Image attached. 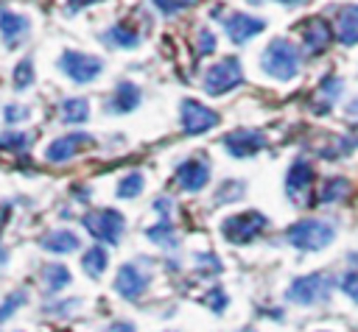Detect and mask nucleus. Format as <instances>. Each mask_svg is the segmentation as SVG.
<instances>
[{
	"mask_svg": "<svg viewBox=\"0 0 358 332\" xmlns=\"http://www.w3.org/2000/svg\"><path fill=\"white\" fill-rule=\"evenodd\" d=\"M31 31V22L25 14H17V11H0V33L6 39L8 47H17L20 39Z\"/></svg>",
	"mask_w": 358,
	"mask_h": 332,
	"instance_id": "17",
	"label": "nucleus"
},
{
	"mask_svg": "<svg viewBox=\"0 0 358 332\" xmlns=\"http://www.w3.org/2000/svg\"><path fill=\"white\" fill-rule=\"evenodd\" d=\"M106 265H109V251H106L101 243L90 246V248L84 251V257H81V268H84V273L92 276V279H98V276L106 271Z\"/></svg>",
	"mask_w": 358,
	"mask_h": 332,
	"instance_id": "22",
	"label": "nucleus"
},
{
	"mask_svg": "<svg viewBox=\"0 0 358 332\" xmlns=\"http://www.w3.org/2000/svg\"><path fill=\"white\" fill-rule=\"evenodd\" d=\"M243 84V64L238 56H227L215 64H210L204 70V78H201V86L207 95L218 98V95H227L229 89L241 86Z\"/></svg>",
	"mask_w": 358,
	"mask_h": 332,
	"instance_id": "3",
	"label": "nucleus"
},
{
	"mask_svg": "<svg viewBox=\"0 0 358 332\" xmlns=\"http://www.w3.org/2000/svg\"><path fill=\"white\" fill-rule=\"evenodd\" d=\"M179 120H182V128L185 134H204L210 131L213 126H218L221 114L210 106H204L201 100H193V98H185L179 103Z\"/></svg>",
	"mask_w": 358,
	"mask_h": 332,
	"instance_id": "8",
	"label": "nucleus"
},
{
	"mask_svg": "<svg viewBox=\"0 0 358 332\" xmlns=\"http://www.w3.org/2000/svg\"><path fill=\"white\" fill-rule=\"evenodd\" d=\"M39 282L48 293H59L70 285V271L64 262H45L42 271H39Z\"/></svg>",
	"mask_w": 358,
	"mask_h": 332,
	"instance_id": "21",
	"label": "nucleus"
},
{
	"mask_svg": "<svg viewBox=\"0 0 358 332\" xmlns=\"http://www.w3.org/2000/svg\"><path fill=\"white\" fill-rule=\"evenodd\" d=\"M204 304H210V310H215V312H224V307H227V293H224L218 285H213V287L207 290V296H204Z\"/></svg>",
	"mask_w": 358,
	"mask_h": 332,
	"instance_id": "30",
	"label": "nucleus"
},
{
	"mask_svg": "<svg viewBox=\"0 0 358 332\" xmlns=\"http://www.w3.org/2000/svg\"><path fill=\"white\" fill-rule=\"evenodd\" d=\"M39 246L45 251H50V254H70V251H76L81 246V240L70 229H53V232H45L39 237Z\"/></svg>",
	"mask_w": 358,
	"mask_h": 332,
	"instance_id": "18",
	"label": "nucleus"
},
{
	"mask_svg": "<svg viewBox=\"0 0 358 332\" xmlns=\"http://www.w3.org/2000/svg\"><path fill=\"white\" fill-rule=\"evenodd\" d=\"M92 3H101V0H67V8H70V11H78V8H87V6H92Z\"/></svg>",
	"mask_w": 358,
	"mask_h": 332,
	"instance_id": "38",
	"label": "nucleus"
},
{
	"mask_svg": "<svg viewBox=\"0 0 358 332\" xmlns=\"http://www.w3.org/2000/svg\"><path fill=\"white\" fill-rule=\"evenodd\" d=\"M322 92H327V95H338V92H341V81H338L336 75L322 78Z\"/></svg>",
	"mask_w": 358,
	"mask_h": 332,
	"instance_id": "36",
	"label": "nucleus"
},
{
	"mask_svg": "<svg viewBox=\"0 0 358 332\" xmlns=\"http://www.w3.org/2000/svg\"><path fill=\"white\" fill-rule=\"evenodd\" d=\"M59 114L70 126L87 123V117H90V100L87 98H64L62 106H59Z\"/></svg>",
	"mask_w": 358,
	"mask_h": 332,
	"instance_id": "23",
	"label": "nucleus"
},
{
	"mask_svg": "<svg viewBox=\"0 0 358 332\" xmlns=\"http://www.w3.org/2000/svg\"><path fill=\"white\" fill-rule=\"evenodd\" d=\"M199 39H196V50L204 56V53H213L215 50V33L210 31V28H199V33H196Z\"/></svg>",
	"mask_w": 358,
	"mask_h": 332,
	"instance_id": "31",
	"label": "nucleus"
},
{
	"mask_svg": "<svg viewBox=\"0 0 358 332\" xmlns=\"http://www.w3.org/2000/svg\"><path fill=\"white\" fill-rule=\"evenodd\" d=\"M28 134H22V131H17V128H8V131H3L0 134V151H25L28 148Z\"/></svg>",
	"mask_w": 358,
	"mask_h": 332,
	"instance_id": "29",
	"label": "nucleus"
},
{
	"mask_svg": "<svg viewBox=\"0 0 358 332\" xmlns=\"http://www.w3.org/2000/svg\"><path fill=\"white\" fill-rule=\"evenodd\" d=\"M140 98H143V92H140V86H137L134 81H117L115 92H112L109 100H106V109H109L112 114L134 112V109L140 106Z\"/></svg>",
	"mask_w": 358,
	"mask_h": 332,
	"instance_id": "15",
	"label": "nucleus"
},
{
	"mask_svg": "<svg viewBox=\"0 0 358 332\" xmlns=\"http://www.w3.org/2000/svg\"><path fill=\"white\" fill-rule=\"evenodd\" d=\"M143 187H145V179H143V173L140 170H131V173H126L120 181H117V198H137L140 193H143Z\"/></svg>",
	"mask_w": 358,
	"mask_h": 332,
	"instance_id": "26",
	"label": "nucleus"
},
{
	"mask_svg": "<svg viewBox=\"0 0 358 332\" xmlns=\"http://www.w3.org/2000/svg\"><path fill=\"white\" fill-rule=\"evenodd\" d=\"M302 45L308 53H322L330 45V25L322 17H310L302 25Z\"/></svg>",
	"mask_w": 358,
	"mask_h": 332,
	"instance_id": "16",
	"label": "nucleus"
},
{
	"mask_svg": "<svg viewBox=\"0 0 358 332\" xmlns=\"http://www.w3.org/2000/svg\"><path fill=\"white\" fill-rule=\"evenodd\" d=\"M268 145V137L257 128H235L229 134H224V148L232 156H255Z\"/></svg>",
	"mask_w": 358,
	"mask_h": 332,
	"instance_id": "9",
	"label": "nucleus"
},
{
	"mask_svg": "<svg viewBox=\"0 0 358 332\" xmlns=\"http://www.w3.org/2000/svg\"><path fill=\"white\" fill-rule=\"evenodd\" d=\"M6 262H8V254H6V248H3V246H0V271H3V268H6Z\"/></svg>",
	"mask_w": 358,
	"mask_h": 332,
	"instance_id": "40",
	"label": "nucleus"
},
{
	"mask_svg": "<svg viewBox=\"0 0 358 332\" xmlns=\"http://www.w3.org/2000/svg\"><path fill=\"white\" fill-rule=\"evenodd\" d=\"M336 237V226L322 218H302L285 229V240L299 251H319L330 246Z\"/></svg>",
	"mask_w": 358,
	"mask_h": 332,
	"instance_id": "2",
	"label": "nucleus"
},
{
	"mask_svg": "<svg viewBox=\"0 0 358 332\" xmlns=\"http://www.w3.org/2000/svg\"><path fill=\"white\" fill-rule=\"evenodd\" d=\"M8 218H11V206H8V204H0V232L6 229Z\"/></svg>",
	"mask_w": 358,
	"mask_h": 332,
	"instance_id": "39",
	"label": "nucleus"
},
{
	"mask_svg": "<svg viewBox=\"0 0 358 332\" xmlns=\"http://www.w3.org/2000/svg\"><path fill=\"white\" fill-rule=\"evenodd\" d=\"M106 332H134V324L131 321H115V324H109Z\"/></svg>",
	"mask_w": 358,
	"mask_h": 332,
	"instance_id": "37",
	"label": "nucleus"
},
{
	"mask_svg": "<svg viewBox=\"0 0 358 332\" xmlns=\"http://www.w3.org/2000/svg\"><path fill=\"white\" fill-rule=\"evenodd\" d=\"M25 301H28V290H25V287H17L14 293H8V296L0 301V324H3L6 318H11Z\"/></svg>",
	"mask_w": 358,
	"mask_h": 332,
	"instance_id": "28",
	"label": "nucleus"
},
{
	"mask_svg": "<svg viewBox=\"0 0 358 332\" xmlns=\"http://www.w3.org/2000/svg\"><path fill=\"white\" fill-rule=\"evenodd\" d=\"M56 64L76 84H90V81H95L103 73V61L98 56L81 53V50H62V56H59Z\"/></svg>",
	"mask_w": 358,
	"mask_h": 332,
	"instance_id": "7",
	"label": "nucleus"
},
{
	"mask_svg": "<svg viewBox=\"0 0 358 332\" xmlns=\"http://www.w3.org/2000/svg\"><path fill=\"white\" fill-rule=\"evenodd\" d=\"M92 145V137L87 131H73V134H64V137H56L48 148H45V159L53 162V165H62V162H70L81 148Z\"/></svg>",
	"mask_w": 358,
	"mask_h": 332,
	"instance_id": "13",
	"label": "nucleus"
},
{
	"mask_svg": "<svg viewBox=\"0 0 358 332\" xmlns=\"http://www.w3.org/2000/svg\"><path fill=\"white\" fill-rule=\"evenodd\" d=\"M196 259L201 262V268H204V271H215V273L221 271V265H218V257H215V254H196Z\"/></svg>",
	"mask_w": 358,
	"mask_h": 332,
	"instance_id": "35",
	"label": "nucleus"
},
{
	"mask_svg": "<svg viewBox=\"0 0 358 332\" xmlns=\"http://www.w3.org/2000/svg\"><path fill=\"white\" fill-rule=\"evenodd\" d=\"M260 70L274 81H291L299 73V47L291 39H271L260 53Z\"/></svg>",
	"mask_w": 358,
	"mask_h": 332,
	"instance_id": "1",
	"label": "nucleus"
},
{
	"mask_svg": "<svg viewBox=\"0 0 358 332\" xmlns=\"http://www.w3.org/2000/svg\"><path fill=\"white\" fill-rule=\"evenodd\" d=\"M243 332H252V329H243Z\"/></svg>",
	"mask_w": 358,
	"mask_h": 332,
	"instance_id": "42",
	"label": "nucleus"
},
{
	"mask_svg": "<svg viewBox=\"0 0 358 332\" xmlns=\"http://www.w3.org/2000/svg\"><path fill=\"white\" fill-rule=\"evenodd\" d=\"M173 179H176V184H179L185 193H199V190H204L207 181H210V165H207L204 159H199V156L182 159V162L176 165V170H173Z\"/></svg>",
	"mask_w": 358,
	"mask_h": 332,
	"instance_id": "10",
	"label": "nucleus"
},
{
	"mask_svg": "<svg viewBox=\"0 0 358 332\" xmlns=\"http://www.w3.org/2000/svg\"><path fill=\"white\" fill-rule=\"evenodd\" d=\"M101 39H103L109 47H120V50H134V47L140 45V33H137L131 25H126V22L109 25Z\"/></svg>",
	"mask_w": 358,
	"mask_h": 332,
	"instance_id": "20",
	"label": "nucleus"
},
{
	"mask_svg": "<svg viewBox=\"0 0 358 332\" xmlns=\"http://www.w3.org/2000/svg\"><path fill=\"white\" fill-rule=\"evenodd\" d=\"M330 290H333V279L330 273H305V276H296L288 290H285V299L291 304H299V307H310V304H319V301H327L330 299Z\"/></svg>",
	"mask_w": 358,
	"mask_h": 332,
	"instance_id": "5",
	"label": "nucleus"
},
{
	"mask_svg": "<svg viewBox=\"0 0 358 332\" xmlns=\"http://www.w3.org/2000/svg\"><path fill=\"white\" fill-rule=\"evenodd\" d=\"M336 33L341 45H358V3H350L336 17Z\"/></svg>",
	"mask_w": 358,
	"mask_h": 332,
	"instance_id": "19",
	"label": "nucleus"
},
{
	"mask_svg": "<svg viewBox=\"0 0 358 332\" xmlns=\"http://www.w3.org/2000/svg\"><path fill=\"white\" fill-rule=\"evenodd\" d=\"M31 114V109L28 106H22V103H8L6 109H3V117H6V123H20V120H25Z\"/></svg>",
	"mask_w": 358,
	"mask_h": 332,
	"instance_id": "32",
	"label": "nucleus"
},
{
	"mask_svg": "<svg viewBox=\"0 0 358 332\" xmlns=\"http://www.w3.org/2000/svg\"><path fill=\"white\" fill-rule=\"evenodd\" d=\"M347 193H350V181H347L344 176H333V179H327V181L322 184L319 201H322V204H333V201H338V198L347 195Z\"/></svg>",
	"mask_w": 358,
	"mask_h": 332,
	"instance_id": "25",
	"label": "nucleus"
},
{
	"mask_svg": "<svg viewBox=\"0 0 358 332\" xmlns=\"http://www.w3.org/2000/svg\"><path fill=\"white\" fill-rule=\"evenodd\" d=\"M148 282H151V276L137 262H123L117 268V273H115V293L131 301V299L143 296V290L148 287Z\"/></svg>",
	"mask_w": 358,
	"mask_h": 332,
	"instance_id": "11",
	"label": "nucleus"
},
{
	"mask_svg": "<svg viewBox=\"0 0 358 332\" xmlns=\"http://www.w3.org/2000/svg\"><path fill=\"white\" fill-rule=\"evenodd\" d=\"M196 0H154V6L165 14V17H171V14H176V11H182V8H187V6H193Z\"/></svg>",
	"mask_w": 358,
	"mask_h": 332,
	"instance_id": "33",
	"label": "nucleus"
},
{
	"mask_svg": "<svg viewBox=\"0 0 358 332\" xmlns=\"http://www.w3.org/2000/svg\"><path fill=\"white\" fill-rule=\"evenodd\" d=\"M145 237L151 240V243H157V246H176V232H173V223L168 220V218H159L154 226H148L145 229Z\"/></svg>",
	"mask_w": 358,
	"mask_h": 332,
	"instance_id": "24",
	"label": "nucleus"
},
{
	"mask_svg": "<svg viewBox=\"0 0 358 332\" xmlns=\"http://www.w3.org/2000/svg\"><path fill=\"white\" fill-rule=\"evenodd\" d=\"M218 20L224 22V31H227V36H229L235 45L249 42L255 33H260V31L266 28V20L252 17V14H243V11H232V14L218 17Z\"/></svg>",
	"mask_w": 358,
	"mask_h": 332,
	"instance_id": "12",
	"label": "nucleus"
},
{
	"mask_svg": "<svg viewBox=\"0 0 358 332\" xmlns=\"http://www.w3.org/2000/svg\"><path fill=\"white\" fill-rule=\"evenodd\" d=\"M81 226L101 243H109V246H117L123 232H126V218L112 209V206H103V209H95V212H87L81 218Z\"/></svg>",
	"mask_w": 358,
	"mask_h": 332,
	"instance_id": "6",
	"label": "nucleus"
},
{
	"mask_svg": "<svg viewBox=\"0 0 358 332\" xmlns=\"http://www.w3.org/2000/svg\"><path fill=\"white\" fill-rule=\"evenodd\" d=\"M341 290L350 296V299H358V268L355 271H347L341 276Z\"/></svg>",
	"mask_w": 358,
	"mask_h": 332,
	"instance_id": "34",
	"label": "nucleus"
},
{
	"mask_svg": "<svg viewBox=\"0 0 358 332\" xmlns=\"http://www.w3.org/2000/svg\"><path fill=\"white\" fill-rule=\"evenodd\" d=\"M268 226V218L257 209H246V212H238V215H229L221 220V234L224 240L229 243H238V246H246L252 240H257Z\"/></svg>",
	"mask_w": 358,
	"mask_h": 332,
	"instance_id": "4",
	"label": "nucleus"
},
{
	"mask_svg": "<svg viewBox=\"0 0 358 332\" xmlns=\"http://www.w3.org/2000/svg\"><path fill=\"white\" fill-rule=\"evenodd\" d=\"M316 173H313V165L308 159H294V165L288 167L285 173V195L291 201H299L302 195L310 193V184H313Z\"/></svg>",
	"mask_w": 358,
	"mask_h": 332,
	"instance_id": "14",
	"label": "nucleus"
},
{
	"mask_svg": "<svg viewBox=\"0 0 358 332\" xmlns=\"http://www.w3.org/2000/svg\"><path fill=\"white\" fill-rule=\"evenodd\" d=\"M34 78H36L34 61H31V59H20V61L14 64V70H11V84H14V89H28V86L34 84Z\"/></svg>",
	"mask_w": 358,
	"mask_h": 332,
	"instance_id": "27",
	"label": "nucleus"
},
{
	"mask_svg": "<svg viewBox=\"0 0 358 332\" xmlns=\"http://www.w3.org/2000/svg\"><path fill=\"white\" fill-rule=\"evenodd\" d=\"M277 3H285V6H296V3H302V0H277Z\"/></svg>",
	"mask_w": 358,
	"mask_h": 332,
	"instance_id": "41",
	"label": "nucleus"
}]
</instances>
